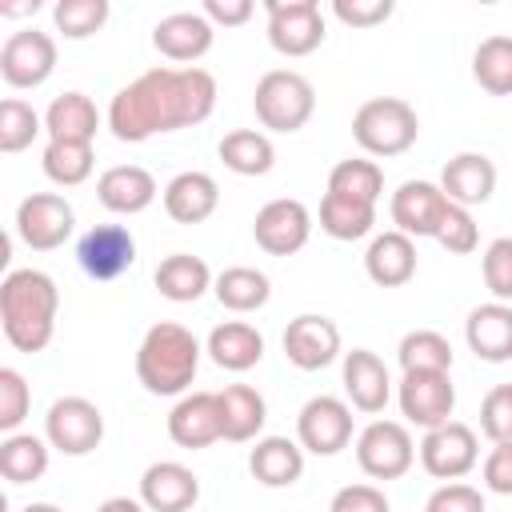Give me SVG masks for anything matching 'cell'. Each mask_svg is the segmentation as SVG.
Here are the masks:
<instances>
[{
    "instance_id": "cell-50",
    "label": "cell",
    "mask_w": 512,
    "mask_h": 512,
    "mask_svg": "<svg viewBox=\"0 0 512 512\" xmlns=\"http://www.w3.org/2000/svg\"><path fill=\"white\" fill-rule=\"evenodd\" d=\"M200 12L212 20V28H216V24L236 28V24H248V16H252L256 8H252V0H204Z\"/></svg>"
},
{
    "instance_id": "cell-6",
    "label": "cell",
    "mask_w": 512,
    "mask_h": 512,
    "mask_svg": "<svg viewBox=\"0 0 512 512\" xmlns=\"http://www.w3.org/2000/svg\"><path fill=\"white\" fill-rule=\"evenodd\" d=\"M416 460V440L400 420H372L356 436V464L372 480H400Z\"/></svg>"
},
{
    "instance_id": "cell-40",
    "label": "cell",
    "mask_w": 512,
    "mask_h": 512,
    "mask_svg": "<svg viewBox=\"0 0 512 512\" xmlns=\"http://www.w3.org/2000/svg\"><path fill=\"white\" fill-rule=\"evenodd\" d=\"M36 132H44V120H40V112L28 104V100H20V96H8L4 104H0V152H24L32 140H36Z\"/></svg>"
},
{
    "instance_id": "cell-30",
    "label": "cell",
    "mask_w": 512,
    "mask_h": 512,
    "mask_svg": "<svg viewBox=\"0 0 512 512\" xmlns=\"http://www.w3.org/2000/svg\"><path fill=\"white\" fill-rule=\"evenodd\" d=\"M100 128V112L92 104V96L84 92H60L48 112H44V132L48 140H76V144H92Z\"/></svg>"
},
{
    "instance_id": "cell-10",
    "label": "cell",
    "mask_w": 512,
    "mask_h": 512,
    "mask_svg": "<svg viewBox=\"0 0 512 512\" xmlns=\"http://www.w3.org/2000/svg\"><path fill=\"white\" fill-rule=\"evenodd\" d=\"M76 228V212L60 192H32L16 204V236L32 252L60 248Z\"/></svg>"
},
{
    "instance_id": "cell-29",
    "label": "cell",
    "mask_w": 512,
    "mask_h": 512,
    "mask_svg": "<svg viewBox=\"0 0 512 512\" xmlns=\"http://www.w3.org/2000/svg\"><path fill=\"white\" fill-rule=\"evenodd\" d=\"M156 288H160V296L164 300H172V304H192V300H200L216 280H212V268L200 260V256H192V252H172V256H164L160 264H156Z\"/></svg>"
},
{
    "instance_id": "cell-42",
    "label": "cell",
    "mask_w": 512,
    "mask_h": 512,
    "mask_svg": "<svg viewBox=\"0 0 512 512\" xmlns=\"http://www.w3.org/2000/svg\"><path fill=\"white\" fill-rule=\"evenodd\" d=\"M28 408H32L28 380L16 368H0V432L12 436L28 420Z\"/></svg>"
},
{
    "instance_id": "cell-43",
    "label": "cell",
    "mask_w": 512,
    "mask_h": 512,
    "mask_svg": "<svg viewBox=\"0 0 512 512\" xmlns=\"http://www.w3.org/2000/svg\"><path fill=\"white\" fill-rule=\"evenodd\" d=\"M436 244L448 248L452 256H468V252H476V244H480V228H476L472 212L460 208V204H448V212H444V220H440V228H436Z\"/></svg>"
},
{
    "instance_id": "cell-5",
    "label": "cell",
    "mask_w": 512,
    "mask_h": 512,
    "mask_svg": "<svg viewBox=\"0 0 512 512\" xmlns=\"http://www.w3.org/2000/svg\"><path fill=\"white\" fill-rule=\"evenodd\" d=\"M252 108H256V120L264 128L300 132L316 112V88L308 84V76H300L292 68H272L256 80Z\"/></svg>"
},
{
    "instance_id": "cell-13",
    "label": "cell",
    "mask_w": 512,
    "mask_h": 512,
    "mask_svg": "<svg viewBox=\"0 0 512 512\" xmlns=\"http://www.w3.org/2000/svg\"><path fill=\"white\" fill-rule=\"evenodd\" d=\"M396 400H400V412L408 424L416 428H440L452 420V408H456V384L448 372H404L400 388H396Z\"/></svg>"
},
{
    "instance_id": "cell-12",
    "label": "cell",
    "mask_w": 512,
    "mask_h": 512,
    "mask_svg": "<svg viewBox=\"0 0 512 512\" xmlns=\"http://www.w3.org/2000/svg\"><path fill=\"white\" fill-rule=\"evenodd\" d=\"M56 72V40L40 28H20L0 44V76L8 88H40Z\"/></svg>"
},
{
    "instance_id": "cell-36",
    "label": "cell",
    "mask_w": 512,
    "mask_h": 512,
    "mask_svg": "<svg viewBox=\"0 0 512 512\" xmlns=\"http://www.w3.org/2000/svg\"><path fill=\"white\" fill-rule=\"evenodd\" d=\"M472 80L488 96H512V36H488L476 44Z\"/></svg>"
},
{
    "instance_id": "cell-24",
    "label": "cell",
    "mask_w": 512,
    "mask_h": 512,
    "mask_svg": "<svg viewBox=\"0 0 512 512\" xmlns=\"http://www.w3.org/2000/svg\"><path fill=\"white\" fill-rule=\"evenodd\" d=\"M364 272L380 288H404L416 276V240L396 228L372 236V244L364 252Z\"/></svg>"
},
{
    "instance_id": "cell-25",
    "label": "cell",
    "mask_w": 512,
    "mask_h": 512,
    "mask_svg": "<svg viewBox=\"0 0 512 512\" xmlns=\"http://www.w3.org/2000/svg\"><path fill=\"white\" fill-rule=\"evenodd\" d=\"M464 340L488 364L512 360V304L492 300V304L472 308L468 320H464Z\"/></svg>"
},
{
    "instance_id": "cell-4",
    "label": "cell",
    "mask_w": 512,
    "mask_h": 512,
    "mask_svg": "<svg viewBox=\"0 0 512 512\" xmlns=\"http://www.w3.org/2000/svg\"><path fill=\"white\" fill-rule=\"evenodd\" d=\"M416 136H420V116L400 96H372L352 116V140L368 156H384V160L400 156L416 144Z\"/></svg>"
},
{
    "instance_id": "cell-51",
    "label": "cell",
    "mask_w": 512,
    "mask_h": 512,
    "mask_svg": "<svg viewBox=\"0 0 512 512\" xmlns=\"http://www.w3.org/2000/svg\"><path fill=\"white\" fill-rule=\"evenodd\" d=\"M96 512H148V508H144V500H140V496H136V500H132V496H108Z\"/></svg>"
},
{
    "instance_id": "cell-38",
    "label": "cell",
    "mask_w": 512,
    "mask_h": 512,
    "mask_svg": "<svg viewBox=\"0 0 512 512\" xmlns=\"http://www.w3.org/2000/svg\"><path fill=\"white\" fill-rule=\"evenodd\" d=\"M328 192L348 196V200H360V204H376L380 192H384V172H380L376 160L348 156V160H340V164L328 172Z\"/></svg>"
},
{
    "instance_id": "cell-18",
    "label": "cell",
    "mask_w": 512,
    "mask_h": 512,
    "mask_svg": "<svg viewBox=\"0 0 512 512\" xmlns=\"http://www.w3.org/2000/svg\"><path fill=\"white\" fill-rule=\"evenodd\" d=\"M168 436H172V444L192 448V452L224 440L220 396L216 392H184L168 412Z\"/></svg>"
},
{
    "instance_id": "cell-46",
    "label": "cell",
    "mask_w": 512,
    "mask_h": 512,
    "mask_svg": "<svg viewBox=\"0 0 512 512\" xmlns=\"http://www.w3.org/2000/svg\"><path fill=\"white\" fill-rule=\"evenodd\" d=\"M424 512H484V496H480V488L452 480V484H440L424 500Z\"/></svg>"
},
{
    "instance_id": "cell-41",
    "label": "cell",
    "mask_w": 512,
    "mask_h": 512,
    "mask_svg": "<svg viewBox=\"0 0 512 512\" xmlns=\"http://www.w3.org/2000/svg\"><path fill=\"white\" fill-rule=\"evenodd\" d=\"M108 12V0H60L52 8V24L68 40H88L108 24Z\"/></svg>"
},
{
    "instance_id": "cell-53",
    "label": "cell",
    "mask_w": 512,
    "mask_h": 512,
    "mask_svg": "<svg viewBox=\"0 0 512 512\" xmlns=\"http://www.w3.org/2000/svg\"><path fill=\"white\" fill-rule=\"evenodd\" d=\"M20 512H64V508H56V504H24Z\"/></svg>"
},
{
    "instance_id": "cell-23",
    "label": "cell",
    "mask_w": 512,
    "mask_h": 512,
    "mask_svg": "<svg viewBox=\"0 0 512 512\" xmlns=\"http://www.w3.org/2000/svg\"><path fill=\"white\" fill-rule=\"evenodd\" d=\"M440 192L460 208L488 204L496 192V164L484 152H456L440 172Z\"/></svg>"
},
{
    "instance_id": "cell-45",
    "label": "cell",
    "mask_w": 512,
    "mask_h": 512,
    "mask_svg": "<svg viewBox=\"0 0 512 512\" xmlns=\"http://www.w3.org/2000/svg\"><path fill=\"white\" fill-rule=\"evenodd\" d=\"M480 268H484L488 292H492L500 304H508V300H512V236H496V240L484 248Z\"/></svg>"
},
{
    "instance_id": "cell-37",
    "label": "cell",
    "mask_w": 512,
    "mask_h": 512,
    "mask_svg": "<svg viewBox=\"0 0 512 512\" xmlns=\"http://www.w3.org/2000/svg\"><path fill=\"white\" fill-rule=\"evenodd\" d=\"M40 164H44V176H48L52 184L76 188V184H84V180L92 176L96 152H92V144H76V140H48Z\"/></svg>"
},
{
    "instance_id": "cell-47",
    "label": "cell",
    "mask_w": 512,
    "mask_h": 512,
    "mask_svg": "<svg viewBox=\"0 0 512 512\" xmlns=\"http://www.w3.org/2000/svg\"><path fill=\"white\" fill-rule=\"evenodd\" d=\"M332 16L348 28H376L392 16V0H332Z\"/></svg>"
},
{
    "instance_id": "cell-49",
    "label": "cell",
    "mask_w": 512,
    "mask_h": 512,
    "mask_svg": "<svg viewBox=\"0 0 512 512\" xmlns=\"http://www.w3.org/2000/svg\"><path fill=\"white\" fill-rule=\"evenodd\" d=\"M484 488L496 496H512V444H492V452L480 464Z\"/></svg>"
},
{
    "instance_id": "cell-2",
    "label": "cell",
    "mask_w": 512,
    "mask_h": 512,
    "mask_svg": "<svg viewBox=\"0 0 512 512\" xmlns=\"http://www.w3.org/2000/svg\"><path fill=\"white\" fill-rule=\"evenodd\" d=\"M60 288L40 268H12L0 284V324L16 352H44L56 336Z\"/></svg>"
},
{
    "instance_id": "cell-44",
    "label": "cell",
    "mask_w": 512,
    "mask_h": 512,
    "mask_svg": "<svg viewBox=\"0 0 512 512\" xmlns=\"http://www.w3.org/2000/svg\"><path fill=\"white\" fill-rule=\"evenodd\" d=\"M480 432L492 444H512V384H496L480 400Z\"/></svg>"
},
{
    "instance_id": "cell-48",
    "label": "cell",
    "mask_w": 512,
    "mask_h": 512,
    "mask_svg": "<svg viewBox=\"0 0 512 512\" xmlns=\"http://www.w3.org/2000/svg\"><path fill=\"white\" fill-rule=\"evenodd\" d=\"M328 512H388V496L376 488V484H344Z\"/></svg>"
},
{
    "instance_id": "cell-22",
    "label": "cell",
    "mask_w": 512,
    "mask_h": 512,
    "mask_svg": "<svg viewBox=\"0 0 512 512\" xmlns=\"http://www.w3.org/2000/svg\"><path fill=\"white\" fill-rule=\"evenodd\" d=\"M156 176L140 164H116V168H104L100 180H96V200L116 212V216H136L144 208H152L156 200Z\"/></svg>"
},
{
    "instance_id": "cell-39",
    "label": "cell",
    "mask_w": 512,
    "mask_h": 512,
    "mask_svg": "<svg viewBox=\"0 0 512 512\" xmlns=\"http://www.w3.org/2000/svg\"><path fill=\"white\" fill-rule=\"evenodd\" d=\"M396 360L404 372H452V344L436 328H416L400 340Z\"/></svg>"
},
{
    "instance_id": "cell-52",
    "label": "cell",
    "mask_w": 512,
    "mask_h": 512,
    "mask_svg": "<svg viewBox=\"0 0 512 512\" xmlns=\"http://www.w3.org/2000/svg\"><path fill=\"white\" fill-rule=\"evenodd\" d=\"M40 4L36 0H28V4H0V16H32Z\"/></svg>"
},
{
    "instance_id": "cell-26",
    "label": "cell",
    "mask_w": 512,
    "mask_h": 512,
    "mask_svg": "<svg viewBox=\"0 0 512 512\" xmlns=\"http://www.w3.org/2000/svg\"><path fill=\"white\" fill-rule=\"evenodd\" d=\"M220 208V184L208 172H180L164 184V212L176 224H204Z\"/></svg>"
},
{
    "instance_id": "cell-3",
    "label": "cell",
    "mask_w": 512,
    "mask_h": 512,
    "mask_svg": "<svg viewBox=\"0 0 512 512\" xmlns=\"http://www.w3.org/2000/svg\"><path fill=\"white\" fill-rule=\"evenodd\" d=\"M196 368H200V340L184 324L160 320L144 332L136 348V380L152 396H184L196 380Z\"/></svg>"
},
{
    "instance_id": "cell-32",
    "label": "cell",
    "mask_w": 512,
    "mask_h": 512,
    "mask_svg": "<svg viewBox=\"0 0 512 512\" xmlns=\"http://www.w3.org/2000/svg\"><path fill=\"white\" fill-rule=\"evenodd\" d=\"M216 156L236 176H264L276 164V148H272V140L260 128H232V132H224V140L216 144Z\"/></svg>"
},
{
    "instance_id": "cell-8",
    "label": "cell",
    "mask_w": 512,
    "mask_h": 512,
    "mask_svg": "<svg viewBox=\"0 0 512 512\" xmlns=\"http://www.w3.org/2000/svg\"><path fill=\"white\" fill-rule=\"evenodd\" d=\"M268 44L280 56H308L324 44V12L316 0H264Z\"/></svg>"
},
{
    "instance_id": "cell-9",
    "label": "cell",
    "mask_w": 512,
    "mask_h": 512,
    "mask_svg": "<svg viewBox=\"0 0 512 512\" xmlns=\"http://www.w3.org/2000/svg\"><path fill=\"white\" fill-rule=\"evenodd\" d=\"M416 452H420V464H424L428 476L452 484V480H464V476L476 468V460H480V440H476V432H472L468 424L448 420V424H440V428H428Z\"/></svg>"
},
{
    "instance_id": "cell-15",
    "label": "cell",
    "mask_w": 512,
    "mask_h": 512,
    "mask_svg": "<svg viewBox=\"0 0 512 512\" xmlns=\"http://www.w3.org/2000/svg\"><path fill=\"white\" fill-rule=\"evenodd\" d=\"M76 264L88 280H116L136 264V240L124 224H96L80 236Z\"/></svg>"
},
{
    "instance_id": "cell-14",
    "label": "cell",
    "mask_w": 512,
    "mask_h": 512,
    "mask_svg": "<svg viewBox=\"0 0 512 512\" xmlns=\"http://www.w3.org/2000/svg\"><path fill=\"white\" fill-rule=\"evenodd\" d=\"M252 236L268 256H296L312 236V212L292 196L268 200L252 220Z\"/></svg>"
},
{
    "instance_id": "cell-11",
    "label": "cell",
    "mask_w": 512,
    "mask_h": 512,
    "mask_svg": "<svg viewBox=\"0 0 512 512\" xmlns=\"http://www.w3.org/2000/svg\"><path fill=\"white\" fill-rule=\"evenodd\" d=\"M296 440L312 456H336L352 444V404L340 396H312L296 416Z\"/></svg>"
},
{
    "instance_id": "cell-27",
    "label": "cell",
    "mask_w": 512,
    "mask_h": 512,
    "mask_svg": "<svg viewBox=\"0 0 512 512\" xmlns=\"http://www.w3.org/2000/svg\"><path fill=\"white\" fill-rule=\"evenodd\" d=\"M248 472L264 488H288V484H296L304 476V448H300V440H288V436H264V440H256V448L248 452Z\"/></svg>"
},
{
    "instance_id": "cell-35",
    "label": "cell",
    "mask_w": 512,
    "mask_h": 512,
    "mask_svg": "<svg viewBox=\"0 0 512 512\" xmlns=\"http://www.w3.org/2000/svg\"><path fill=\"white\" fill-rule=\"evenodd\" d=\"M372 224H376V204H360V200L324 192V200H320V228L332 240H364L372 232Z\"/></svg>"
},
{
    "instance_id": "cell-19",
    "label": "cell",
    "mask_w": 512,
    "mask_h": 512,
    "mask_svg": "<svg viewBox=\"0 0 512 512\" xmlns=\"http://www.w3.org/2000/svg\"><path fill=\"white\" fill-rule=\"evenodd\" d=\"M140 500L148 512H188L200 500V480L180 460H156L140 476Z\"/></svg>"
},
{
    "instance_id": "cell-34",
    "label": "cell",
    "mask_w": 512,
    "mask_h": 512,
    "mask_svg": "<svg viewBox=\"0 0 512 512\" xmlns=\"http://www.w3.org/2000/svg\"><path fill=\"white\" fill-rule=\"evenodd\" d=\"M212 292H216V300H220L228 312H240V316H244V312H256V308L268 304L272 284H268V276H264L260 268L232 264V268H224V272L216 276Z\"/></svg>"
},
{
    "instance_id": "cell-21",
    "label": "cell",
    "mask_w": 512,
    "mask_h": 512,
    "mask_svg": "<svg viewBox=\"0 0 512 512\" xmlns=\"http://www.w3.org/2000/svg\"><path fill=\"white\" fill-rule=\"evenodd\" d=\"M344 396L356 412H384V404L392 400V376L388 364L372 352V348H352L344 352Z\"/></svg>"
},
{
    "instance_id": "cell-33",
    "label": "cell",
    "mask_w": 512,
    "mask_h": 512,
    "mask_svg": "<svg viewBox=\"0 0 512 512\" xmlns=\"http://www.w3.org/2000/svg\"><path fill=\"white\" fill-rule=\"evenodd\" d=\"M52 444L32 432H12L0 440V476L8 484H36L48 472Z\"/></svg>"
},
{
    "instance_id": "cell-16",
    "label": "cell",
    "mask_w": 512,
    "mask_h": 512,
    "mask_svg": "<svg viewBox=\"0 0 512 512\" xmlns=\"http://www.w3.org/2000/svg\"><path fill=\"white\" fill-rule=\"evenodd\" d=\"M284 356L300 372H320L340 356V328L328 316L304 312L284 328Z\"/></svg>"
},
{
    "instance_id": "cell-28",
    "label": "cell",
    "mask_w": 512,
    "mask_h": 512,
    "mask_svg": "<svg viewBox=\"0 0 512 512\" xmlns=\"http://www.w3.org/2000/svg\"><path fill=\"white\" fill-rule=\"evenodd\" d=\"M208 356L224 372H248L264 360V336L248 320H224L208 332Z\"/></svg>"
},
{
    "instance_id": "cell-31",
    "label": "cell",
    "mask_w": 512,
    "mask_h": 512,
    "mask_svg": "<svg viewBox=\"0 0 512 512\" xmlns=\"http://www.w3.org/2000/svg\"><path fill=\"white\" fill-rule=\"evenodd\" d=\"M220 420H224V440L244 444L256 440L264 420H268V404L252 384H224L220 392Z\"/></svg>"
},
{
    "instance_id": "cell-20",
    "label": "cell",
    "mask_w": 512,
    "mask_h": 512,
    "mask_svg": "<svg viewBox=\"0 0 512 512\" xmlns=\"http://www.w3.org/2000/svg\"><path fill=\"white\" fill-rule=\"evenodd\" d=\"M212 40H216V28L204 12H172V16L156 20V28H152V48L164 60L188 64V68H192V60H200L212 48Z\"/></svg>"
},
{
    "instance_id": "cell-7",
    "label": "cell",
    "mask_w": 512,
    "mask_h": 512,
    "mask_svg": "<svg viewBox=\"0 0 512 512\" xmlns=\"http://www.w3.org/2000/svg\"><path fill=\"white\" fill-rule=\"evenodd\" d=\"M44 440L64 456H88L104 440V416L88 396H60L44 416Z\"/></svg>"
},
{
    "instance_id": "cell-1",
    "label": "cell",
    "mask_w": 512,
    "mask_h": 512,
    "mask_svg": "<svg viewBox=\"0 0 512 512\" xmlns=\"http://www.w3.org/2000/svg\"><path fill=\"white\" fill-rule=\"evenodd\" d=\"M216 108V76L208 68H148L108 104V128L124 144L204 124Z\"/></svg>"
},
{
    "instance_id": "cell-17",
    "label": "cell",
    "mask_w": 512,
    "mask_h": 512,
    "mask_svg": "<svg viewBox=\"0 0 512 512\" xmlns=\"http://www.w3.org/2000/svg\"><path fill=\"white\" fill-rule=\"evenodd\" d=\"M448 204L452 200L440 192V184H432V180H404L392 192V208L388 212H392L396 232H404L412 240H420V236H432L436 240V228H440Z\"/></svg>"
}]
</instances>
